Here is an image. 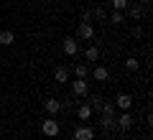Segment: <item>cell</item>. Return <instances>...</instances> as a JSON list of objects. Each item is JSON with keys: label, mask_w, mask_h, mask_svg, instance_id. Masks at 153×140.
Listing matches in <instances>:
<instances>
[{"label": "cell", "mask_w": 153, "mask_h": 140, "mask_svg": "<svg viewBox=\"0 0 153 140\" xmlns=\"http://www.w3.org/2000/svg\"><path fill=\"white\" fill-rule=\"evenodd\" d=\"M123 13H128L130 21H143V16H146V10H143L140 3H128V8H125Z\"/></svg>", "instance_id": "5b68a950"}, {"label": "cell", "mask_w": 153, "mask_h": 140, "mask_svg": "<svg viewBox=\"0 0 153 140\" xmlns=\"http://www.w3.org/2000/svg\"><path fill=\"white\" fill-rule=\"evenodd\" d=\"M133 36L140 38V36H143V28H140V26H135V28H133Z\"/></svg>", "instance_id": "7402d4cb"}, {"label": "cell", "mask_w": 153, "mask_h": 140, "mask_svg": "<svg viewBox=\"0 0 153 140\" xmlns=\"http://www.w3.org/2000/svg\"><path fill=\"white\" fill-rule=\"evenodd\" d=\"M61 49H64L66 56H76V51H79V41H76L74 36H66L64 41H61Z\"/></svg>", "instance_id": "8992f818"}, {"label": "cell", "mask_w": 153, "mask_h": 140, "mask_svg": "<svg viewBox=\"0 0 153 140\" xmlns=\"http://www.w3.org/2000/svg\"><path fill=\"white\" fill-rule=\"evenodd\" d=\"M41 133L46 135V138H56V135L61 133V125L56 122V117H46V120H41Z\"/></svg>", "instance_id": "6da1fadb"}, {"label": "cell", "mask_w": 153, "mask_h": 140, "mask_svg": "<svg viewBox=\"0 0 153 140\" xmlns=\"http://www.w3.org/2000/svg\"><path fill=\"white\" fill-rule=\"evenodd\" d=\"M89 13H92V18H97V21H105V18H107V13H105L102 5H97L94 10H89Z\"/></svg>", "instance_id": "ffe728a7"}, {"label": "cell", "mask_w": 153, "mask_h": 140, "mask_svg": "<svg viewBox=\"0 0 153 140\" xmlns=\"http://www.w3.org/2000/svg\"><path fill=\"white\" fill-rule=\"evenodd\" d=\"M76 38H82V41H89V38H94V28H92V23H79L76 26Z\"/></svg>", "instance_id": "ba28073f"}, {"label": "cell", "mask_w": 153, "mask_h": 140, "mask_svg": "<svg viewBox=\"0 0 153 140\" xmlns=\"http://www.w3.org/2000/svg\"><path fill=\"white\" fill-rule=\"evenodd\" d=\"M133 115H130V110H125V112H120V115H115V127L117 130H130L133 127Z\"/></svg>", "instance_id": "7a4b0ae2"}, {"label": "cell", "mask_w": 153, "mask_h": 140, "mask_svg": "<svg viewBox=\"0 0 153 140\" xmlns=\"http://www.w3.org/2000/svg\"><path fill=\"white\" fill-rule=\"evenodd\" d=\"M87 74H89V66L87 64H74V76H76V79H87Z\"/></svg>", "instance_id": "2e32d148"}, {"label": "cell", "mask_w": 153, "mask_h": 140, "mask_svg": "<svg viewBox=\"0 0 153 140\" xmlns=\"http://www.w3.org/2000/svg\"><path fill=\"white\" fill-rule=\"evenodd\" d=\"M44 110H46V112L51 115V117H54V115H56V112L61 110V99H56V97H49V99L44 102Z\"/></svg>", "instance_id": "9c48e42d"}, {"label": "cell", "mask_w": 153, "mask_h": 140, "mask_svg": "<svg viewBox=\"0 0 153 140\" xmlns=\"http://www.w3.org/2000/svg\"><path fill=\"white\" fill-rule=\"evenodd\" d=\"M84 59H87V61H97L100 59V49H97V46H89V49L84 51Z\"/></svg>", "instance_id": "e0dca14e"}, {"label": "cell", "mask_w": 153, "mask_h": 140, "mask_svg": "<svg viewBox=\"0 0 153 140\" xmlns=\"http://www.w3.org/2000/svg\"><path fill=\"white\" fill-rule=\"evenodd\" d=\"M94 127H89V125H76L74 135H71V140H94Z\"/></svg>", "instance_id": "3957f363"}, {"label": "cell", "mask_w": 153, "mask_h": 140, "mask_svg": "<svg viewBox=\"0 0 153 140\" xmlns=\"http://www.w3.org/2000/svg\"><path fill=\"white\" fill-rule=\"evenodd\" d=\"M89 94V81H84V79H76V81H71V97H87Z\"/></svg>", "instance_id": "277c9868"}, {"label": "cell", "mask_w": 153, "mask_h": 140, "mask_svg": "<svg viewBox=\"0 0 153 140\" xmlns=\"http://www.w3.org/2000/svg\"><path fill=\"white\" fill-rule=\"evenodd\" d=\"M128 3H130V0H112V8H115V10H125Z\"/></svg>", "instance_id": "44dd1931"}, {"label": "cell", "mask_w": 153, "mask_h": 140, "mask_svg": "<svg viewBox=\"0 0 153 140\" xmlns=\"http://www.w3.org/2000/svg\"><path fill=\"white\" fill-rule=\"evenodd\" d=\"M102 102H105L102 94H87V104L92 110H97V112H100V107H102Z\"/></svg>", "instance_id": "4fadbf2b"}, {"label": "cell", "mask_w": 153, "mask_h": 140, "mask_svg": "<svg viewBox=\"0 0 153 140\" xmlns=\"http://www.w3.org/2000/svg\"><path fill=\"white\" fill-rule=\"evenodd\" d=\"M138 3H140L143 8H146V5H151V0H138Z\"/></svg>", "instance_id": "cb8c5ba5"}, {"label": "cell", "mask_w": 153, "mask_h": 140, "mask_svg": "<svg viewBox=\"0 0 153 140\" xmlns=\"http://www.w3.org/2000/svg\"><path fill=\"white\" fill-rule=\"evenodd\" d=\"M16 43V33L13 31H0V46H13Z\"/></svg>", "instance_id": "5bb4252c"}, {"label": "cell", "mask_w": 153, "mask_h": 140, "mask_svg": "<svg viewBox=\"0 0 153 140\" xmlns=\"http://www.w3.org/2000/svg\"><path fill=\"white\" fill-rule=\"evenodd\" d=\"M82 21H84V23H89V21H92V13H89V10H87V13H82Z\"/></svg>", "instance_id": "603a6c76"}, {"label": "cell", "mask_w": 153, "mask_h": 140, "mask_svg": "<svg viewBox=\"0 0 153 140\" xmlns=\"http://www.w3.org/2000/svg\"><path fill=\"white\" fill-rule=\"evenodd\" d=\"M110 23H115V26H120V23H125V13H123V10H115L112 16H110Z\"/></svg>", "instance_id": "d6986e66"}, {"label": "cell", "mask_w": 153, "mask_h": 140, "mask_svg": "<svg viewBox=\"0 0 153 140\" xmlns=\"http://www.w3.org/2000/svg\"><path fill=\"white\" fill-rule=\"evenodd\" d=\"M92 76H94V81H107L110 71H107V66H94V69H92Z\"/></svg>", "instance_id": "7c38bea8"}, {"label": "cell", "mask_w": 153, "mask_h": 140, "mask_svg": "<svg viewBox=\"0 0 153 140\" xmlns=\"http://www.w3.org/2000/svg\"><path fill=\"white\" fill-rule=\"evenodd\" d=\"M92 112H94V110H92V107H89V104H87V102H82V104H79V107H76V117L82 120V122H87V120H89V117H92Z\"/></svg>", "instance_id": "8fae6325"}, {"label": "cell", "mask_w": 153, "mask_h": 140, "mask_svg": "<svg viewBox=\"0 0 153 140\" xmlns=\"http://www.w3.org/2000/svg\"><path fill=\"white\" fill-rule=\"evenodd\" d=\"M100 115H105V117H115L117 115V110H115L112 102H102V107H100Z\"/></svg>", "instance_id": "9a60e30c"}, {"label": "cell", "mask_w": 153, "mask_h": 140, "mask_svg": "<svg viewBox=\"0 0 153 140\" xmlns=\"http://www.w3.org/2000/svg\"><path fill=\"white\" fill-rule=\"evenodd\" d=\"M54 81L56 84H66L69 81V69L66 66H56L54 69Z\"/></svg>", "instance_id": "30bf717a"}, {"label": "cell", "mask_w": 153, "mask_h": 140, "mask_svg": "<svg viewBox=\"0 0 153 140\" xmlns=\"http://www.w3.org/2000/svg\"><path fill=\"white\" fill-rule=\"evenodd\" d=\"M138 66H140V61H138L135 56H128L125 59V69L128 71H138Z\"/></svg>", "instance_id": "ac0fdd59"}, {"label": "cell", "mask_w": 153, "mask_h": 140, "mask_svg": "<svg viewBox=\"0 0 153 140\" xmlns=\"http://www.w3.org/2000/svg\"><path fill=\"white\" fill-rule=\"evenodd\" d=\"M112 104H115V110L125 112V110H130V107H133V97L123 92V94H117V97H115V102H112Z\"/></svg>", "instance_id": "52a82bcc"}]
</instances>
